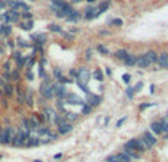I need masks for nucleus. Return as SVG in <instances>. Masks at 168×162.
<instances>
[{"instance_id":"nucleus-62","label":"nucleus","mask_w":168,"mask_h":162,"mask_svg":"<svg viewBox=\"0 0 168 162\" xmlns=\"http://www.w3.org/2000/svg\"><path fill=\"white\" fill-rule=\"evenodd\" d=\"M87 2H90V3H92V2H95V0H87Z\"/></svg>"},{"instance_id":"nucleus-4","label":"nucleus","mask_w":168,"mask_h":162,"mask_svg":"<svg viewBox=\"0 0 168 162\" xmlns=\"http://www.w3.org/2000/svg\"><path fill=\"white\" fill-rule=\"evenodd\" d=\"M53 89H55V94L59 97V99H63L68 96V92H67V87L63 84H53Z\"/></svg>"},{"instance_id":"nucleus-17","label":"nucleus","mask_w":168,"mask_h":162,"mask_svg":"<svg viewBox=\"0 0 168 162\" xmlns=\"http://www.w3.org/2000/svg\"><path fill=\"white\" fill-rule=\"evenodd\" d=\"M44 117H46V119L49 121V122H55V118H56V114L52 109H49V108H46L44 109Z\"/></svg>"},{"instance_id":"nucleus-64","label":"nucleus","mask_w":168,"mask_h":162,"mask_svg":"<svg viewBox=\"0 0 168 162\" xmlns=\"http://www.w3.org/2000/svg\"><path fill=\"white\" fill-rule=\"evenodd\" d=\"M0 35H2V33H0Z\"/></svg>"},{"instance_id":"nucleus-40","label":"nucleus","mask_w":168,"mask_h":162,"mask_svg":"<svg viewBox=\"0 0 168 162\" xmlns=\"http://www.w3.org/2000/svg\"><path fill=\"white\" fill-rule=\"evenodd\" d=\"M53 74H55V78H56V80H59V78L62 77V72H61L59 68H55V69H53Z\"/></svg>"},{"instance_id":"nucleus-13","label":"nucleus","mask_w":168,"mask_h":162,"mask_svg":"<svg viewBox=\"0 0 168 162\" xmlns=\"http://www.w3.org/2000/svg\"><path fill=\"white\" fill-rule=\"evenodd\" d=\"M158 64L161 68H168V53L164 52L158 56Z\"/></svg>"},{"instance_id":"nucleus-20","label":"nucleus","mask_w":168,"mask_h":162,"mask_svg":"<svg viewBox=\"0 0 168 162\" xmlns=\"http://www.w3.org/2000/svg\"><path fill=\"white\" fill-rule=\"evenodd\" d=\"M111 5V2L109 0H105V2H102L100 5H99V7H97V16L100 15V14H103V12H105L106 9H108V6Z\"/></svg>"},{"instance_id":"nucleus-26","label":"nucleus","mask_w":168,"mask_h":162,"mask_svg":"<svg viewBox=\"0 0 168 162\" xmlns=\"http://www.w3.org/2000/svg\"><path fill=\"white\" fill-rule=\"evenodd\" d=\"M3 90H5V96H7V97H12V96H14V92H15L14 87H12L10 84H6Z\"/></svg>"},{"instance_id":"nucleus-6","label":"nucleus","mask_w":168,"mask_h":162,"mask_svg":"<svg viewBox=\"0 0 168 162\" xmlns=\"http://www.w3.org/2000/svg\"><path fill=\"white\" fill-rule=\"evenodd\" d=\"M96 16H97V9L95 6H87L84 10V18L87 21H90V19H95Z\"/></svg>"},{"instance_id":"nucleus-2","label":"nucleus","mask_w":168,"mask_h":162,"mask_svg":"<svg viewBox=\"0 0 168 162\" xmlns=\"http://www.w3.org/2000/svg\"><path fill=\"white\" fill-rule=\"evenodd\" d=\"M40 93L43 97L46 99H52L55 96V89H53V84L50 83V80H44L40 85Z\"/></svg>"},{"instance_id":"nucleus-16","label":"nucleus","mask_w":168,"mask_h":162,"mask_svg":"<svg viewBox=\"0 0 168 162\" xmlns=\"http://www.w3.org/2000/svg\"><path fill=\"white\" fill-rule=\"evenodd\" d=\"M6 133H7V144H12V142H14L15 136H16V130L14 127H7Z\"/></svg>"},{"instance_id":"nucleus-39","label":"nucleus","mask_w":168,"mask_h":162,"mask_svg":"<svg viewBox=\"0 0 168 162\" xmlns=\"http://www.w3.org/2000/svg\"><path fill=\"white\" fill-rule=\"evenodd\" d=\"M3 69H5V72H6V74H10V72H12V68H10V62H9V60H7V62H5Z\"/></svg>"},{"instance_id":"nucleus-60","label":"nucleus","mask_w":168,"mask_h":162,"mask_svg":"<svg viewBox=\"0 0 168 162\" xmlns=\"http://www.w3.org/2000/svg\"><path fill=\"white\" fill-rule=\"evenodd\" d=\"M0 96H5V90L3 89H0Z\"/></svg>"},{"instance_id":"nucleus-34","label":"nucleus","mask_w":168,"mask_h":162,"mask_svg":"<svg viewBox=\"0 0 168 162\" xmlns=\"http://www.w3.org/2000/svg\"><path fill=\"white\" fill-rule=\"evenodd\" d=\"M106 162H122V161L120 159L118 155H111V156L106 158Z\"/></svg>"},{"instance_id":"nucleus-52","label":"nucleus","mask_w":168,"mask_h":162,"mask_svg":"<svg viewBox=\"0 0 168 162\" xmlns=\"http://www.w3.org/2000/svg\"><path fill=\"white\" fill-rule=\"evenodd\" d=\"M124 122H125V118H122V119H120V121L117 122V127H121V125H122V124H124Z\"/></svg>"},{"instance_id":"nucleus-43","label":"nucleus","mask_w":168,"mask_h":162,"mask_svg":"<svg viewBox=\"0 0 168 162\" xmlns=\"http://www.w3.org/2000/svg\"><path fill=\"white\" fill-rule=\"evenodd\" d=\"M18 44H19L21 47H30V46H31V44H28L27 41H24L22 39H18Z\"/></svg>"},{"instance_id":"nucleus-3","label":"nucleus","mask_w":168,"mask_h":162,"mask_svg":"<svg viewBox=\"0 0 168 162\" xmlns=\"http://www.w3.org/2000/svg\"><path fill=\"white\" fill-rule=\"evenodd\" d=\"M77 72H78V74H77V78H75V80H78V81L87 84L88 80H90V72H88V69H86V68H80Z\"/></svg>"},{"instance_id":"nucleus-1","label":"nucleus","mask_w":168,"mask_h":162,"mask_svg":"<svg viewBox=\"0 0 168 162\" xmlns=\"http://www.w3.org/2000/svg\"><path fill=\"white\" fill-rule=\"evenodd\" d=\"M125 149H131L134 152H145L149 149V146L146 144V142L143 139H133V140H128L125 143Z\"/></svg>"},{"instance_id":"nucleus-49","label":"nucleus","mask_w":168,"mask_h":162,"mask_svg":"<svg viewBox=\"0 0 168 162\" xmlns=\"http://www.w3.org/2000/svg\"><path fill=\"white\" fill-rule=\"evenodd\" d=\"M155 103H146V105H140V109L143 110V109H146V108H150V106H153Z\"/></svg>"},{"instance_id":"nucleus-56","label":"nucleus","mask_w":168,"mask_h":162,"mask_svg":"<svg viewBox=\"0 0 168 162\" xmlns=\"http://www.w3.org/2000/svg\"><path fill=\"white\" fill-rule=\"evenodd\" d=\"M3 53H5V47L0 46V55H3Z\"/></svg>"},{"instance_id":"nucleus-12","label":"nucleus","mask_w":168,"mask_h":162,"mask_svg":"<svg viewBox=\"0 0 168 162\" xmlns=\"http://www.w3.org/2000/svg\"><path fill=\"white\" fill-rule=\"evenodd\" d=\"M150 64L148 62V59H146V56L145 55H140V56H137V62H136V66H139V68H141V69H145V68H148Z\"/></svg>"},{"instance_id":"nucleus-44","label":"nucleus","mask_w":168,"mask_h":162,"mask_svg":"<svg viewBox=\"0 0 168 162\" xmlns=\"http://www.w3.org/2000/svg\"><path fill=\"white\" fill-rule=\"evenodd\" d=\"M130 80H131V75H130V74H124V75H122V81L124 83H130Z\"/></svg>"},{"instance_id":"nucleus-14","label":"nucleus","mask_w":168,"mask_h":162,"mask_svg":"<svg viewBox=\"0 0 168 162\" xmlns=\"http://www.w3.org/2000/svg\"><path fill=\"white\" fill-rule=\"evenodd\" d=\"M136 62H137V56H134L131 53H128V56L124 59L125 66H136Z\"/></svg>"},{"instance_id":"nucleus-48","label":"nucleus","mask_w":168,"mask_h":162,"mask_svg":"<svg viewBox=\"0 0 168 162\" xmlns=\"http://www.w3.org/2000/svg\"><path fill=\"white\" fill-rule=\"evenodd\" d=\"M7 83L3 80V77H0V89H5V85H6Z\"/></svg>"},{"instance_id":"nucleus-50","label":"nucleus","mask_w":168,"mask_h":162,"mask_svg":"<svg viewBox=\"0 0 168 162\" xmlns=\"http://www.w3.org/2000/svg\"><path fill=\"white\" fill-rule=\"evenodd\" d=\"M62 34H63V37H65V39H68V40H72V39H74L72 34H67V33H62Z\"/></svg>"},{"instance_id":"nucleus-59","label":"nucleus","mask_w":168,"mask_h":162,"mask_svg":"<svg viewBox=\"0 0 168 162\" xmlns=\"http://www.w3.org/2000/svg\"><path fill=\"white\" fill-rule=\"evenodd\" d=\"M2 103H3V106H5V108L7 106V103H6V100H5V99H2Z\"/></svg>"},{"instance_id":"nucleus-41","label":"nucleus","mask_w":168,"mask_h":162,"mask_svg":"<svg viewBox=\"0 0 168 162\" xmlns=\"http://www.w3.org/2000/svg\"><path fill=\"white\" fill-rule=\"evenodd\" d=\"M21 58H22V56H21V53H19V52H14V53H12V59H14L15 62H18Z\"/></svg>"},{"instance_id":"nucleus-19","label":"nucleus","mask_w":168,"mask_h":162,"mask_svg":"<svg viewBox=\"0 0 168 162\" xmlns=\"http://www.w3.org/2000/svg\"><path fill=\"white\" fill-rule=\"evenodd\" d=\"M122 152H124L128 158H130V159H139V158H140V153H139V152L131 150V149H124Z\"/></svg>"},{"instance_id":"nucleus-47","label":"nucleus","mask_w":168,"mask_h":162,"mask_svg":"<svg viewBox=\"0 0 168 162\" xmlns=\"http://www.w3.org/2000/svg\"><path fill=\"white\" fill-rule=\"evenodd\" d=\"M141 87H143V83H141V81H139V83L134 85V90H136V92H140V89H141Z\"/></svg>"},{"instance_id":"nucleus-61","label":"nucleus","mask_w":168,"mask_h":162,"mask_svg":"<svg viewBox=\"0 0 168 162\" xmlns=\"http://www.w3.org/2000/svg\"><path fill=\"white\" fill-rule=\"evenodd\" d=\"M72 2H74V3H78V2H80V0H72Z\"/></svg>"},{"instance_id":"nucleus-33","label":"nucleus","mask_w":168,"mask_h":162,"mask_svg":"<svg viewBox=\"0 0 168 162\" xmlns=\"http://www.w3.org/2000/svg\"><path fill=\"white\" fill-rule=\"evenodd\" d=\"M109 25L121 27V25H122V19H120V18H114V21H109Z\"/></svg>"},{"instance_id":"nucleus-46","label":"nucleus","mask_w":168,"mask_h":162,"mask_svg":"<svg viewBox=\"0 0 168 162\" xmlns=\"http://www.w3.org/2000/svg\"><path fill=\"white\" fill-rule=\"evenodd\" d=\"M24 18H25V21H30L31 18H33V15L30 14V12H24V15H22Z\"/></svg>"},{"instance_id":"nucleus-27","label":"nucleus","mask_w":168,"mask_h":162,"mask_svg":"<svg viewBox=\"0 0 168 162\" xmlns=\"http://www.w3.org/2000/svg\"><path fill=\"white\" fill-rule=\"evenodd\" d=\"M33 25H34V22H33V19H30V21H27V22H22V24H21V28L30 31V30H33Z\"/></svg>"},{"instance_id":"nucleus-30","label":"nucleus","mask_w":168,"mask_h":162,"mask_svg":"<svg viewBox=\"0 0 168 162\" xmlns=\"http://www.w3.org/2000/svg\"><path fill=\"white\" fill-rule=\"evenodd\" d=\"M10 77H12V81H19V69H12L10 72Z\"/></svg>"},{"instance_id":"nucleus-35","label":"nucleus","mask_w":168,"mask_h":162,"mask_svg":"<svg viewBox=\"0 0 168 162\" xmlns=\"http://www.w3.org/2000/svg\"><path fill=\"white\" fill-rule=\"evenodd\" d=\"M134 93H136L134 87H128V89H127V97L128 99H133L134 97Z\"/></svg>"},{"instance_id":"nucleus-15","label":"nucleus","mask_w":168,"mask_h":162,"mask_svg":"<svg viewBox=\"0 0 168 162\" xmlns=\"http://www.w3.org/2000/svg\"><path fill=\"white\" fill-rule=\"evenodd\" d=\"M145 56H146V59H148V62L152 65V64H158V53H155V52H148V53H145Z\"/></svg>"},{"instance_id":"nucleus-55","label":"nucleus","mask_w":168,"mask_h":162,"mask_svg":"<svg viewBox=\"0 0 168 162\" xmlns=\"http://www.w3.org/2000/svg\"><path fill=\"white\" fill-rule=\"evenodd\" d=\"M61 158H62V153H56L55 155V159H61Z\"/></svg>"},{"instance_id":"nucleus-38","label":"nucleus","mask_w":168,"mask_h":162,"mask_svg":"<svg viewBox=\"0 0 168 162\" xmlns=\"http://www.w3.org/2000/svg\"><path fill=\"white\" fill-rule=\"evenodd\" d=\"M118 156H120V159H121L122 162H131V159L128 158V156H127L124 152H120V153H118Z\"/></svg>"},{"instance_id":"nucleus-24","label":"nucleus","mask_w":168,"mask_h":162,"mask_svg":"<svg viewBox=\"0 0 168 162\" xmlns=\"http://www.w3.org/2000/svg\"><path fill=\"white\" fill-rule=\"evenodd\" d=\"M150 130H152L153 134H161V133H162V131H161L159 122H152V124H150Z\"/></svg>"},{"instance_id":"nucleus-21","label":"nucleus","mask_w":168,"mask_h":162,"mask_svg":"<svg viewBox=\"0 0 168 162\" xmlns=\"http://www.w3.org/2000/svg\"><path fill=\"white\" fill-rule=\"evenodd\" d=\"M10 31H12V28H10V25H7V24L3 22L2 25H0V33H2V35H9Z\"/></svg>"},{"instance_id":"nucleus-63","label":"nucleus","mask_w":168,"mask_h":162,"mask_svg":"<svg viewBox=\"0 0 168 162\" xmlns=\"http://www.w3.org/2000/svg\"><path fill=\"white\" fill-rule=\"evenodd\" d=\"M34 162H41V161H40V159H37V161H34Z\"/></svg>"},{"instance_id":"nucleus-45","label":"nucleus","mask_w":168,"mask_h":162,"mask_svg":"<svg viewBox=\"0 0 168 162\" xmlns=\"http://www.w3.org/2000/svg\"><path fill=\"white\" fill-rule=\"evenodd\" d=\"M38 75H40L41 78H46V74H44V69H43V66H38Z\"/></svg>"},{"instance_id":"nucleus-31","label":"nucleus","mask_w":168,"mask_h":162,"mask_svg":"<svg viewBox=\"0 0 168 162\" xmlns=\"http://www.w3.org/2000/svg\"><path fill=\"white\" fill-rule=\"evenodd\" d=\"M49 30H50V31H53V33H61V34L63 33L62 28H61L59 25H56V24H50V25H49Z\"/></svg>"},{"instance_id":"nucleus-23","label":"nucleus","mask_w":168,"mask_h":162,"mask_svg":"<svg viewBox=\"0 0 168 162\" xmlns=\"http://www.w3.org/2000/svg\"><path fill=\"white\" fill-rule=\"evenodd\" d=\"M65 119L68 121V122H72V121H77V118H78V115L75 114V112H65Z\"/></svg>"},{"instance_id":"nucleus-7","label":"nucleus","mask_w":168,"mask_h":162,"mask_svg":"<svg viewBox=\"0 0 168 162\" xmlns=\"http://www.w3.org/2000/svg\"><path fill=\"white\" fill-rule=\"evenodd\" d=\"M102 100V97L100 96H96V94H92V93H88L87 97H86V103H88L90 106H97Z\"/></svg>"},{"instance_id":"nucleus-32","label":"nucleus","mask_w":168,"mask_h":162,"mask_svg":"<svg viewBox=\"0 0 168 162\" xmlns=\"http://www.w3.org/2000/svg\"><path fill=\"white\" fill-rule=\"evenodd\" d=\"M97 52H100L102 55H109V49L105 47L103 44H99V46H97Z\"/></svg>"},{"instance_id":"nucleus-57","label":"nucleus","mask_w":168,"mask_h":162,"mask_svg":"<svg viewBox=\"0 0 168 162\" xmlns=\"http://www.w3.org/2000/svg\"><path fill=\"white\" fill-rule=\"evenodd\" d=\"M106 34L109 35V31H102V33H100V35H106Z\"/></svg>"},{"instance_id":"nucleus-10","label":"nucleus","mask_w":168,"mask_h":162,"mask_svg":"<svg viewBox=\"0 0 168 162\" xmlns=\"http://www.w3.org/2000/svg\"><path fill=\"white\" fill-rule=\"evenodd\" d=\"M41 143V140L38 139V137H35V136H30L27 140L24 142V146L25 147H31V146H38Z\"/></svg>"},{"instance_id":"nucleus-42","label":"nucleus","mask_w":168,"mask_h":162,"mask_svg":"<svg viewBox=\"0 0 168 162\" xmlns=\"http://www.w3.org/2000/svg\"><path fill=\"white\" fill-rule=\"evenodd\" d=\"M58 81H59L61 84H68V83H72V80H69V78H65V77H61Z\"/></svg>"},{"instance_id":"nucleus-5","label":"nucleus","mask_w":168,"mask_h":162,"mask_svg":"<svg viewBox=\"0 0 168 162\" xmlns=\"http://www.w3.org/2000/svg\"><path fill=\"white\" fill-rule=\"evenodd\" d=\"M67 103H71V105H84L86 102L83 100L80 96H77L74 93H68V96H67Z\"/></svg>"},{"instance_id":"nucleus-54","label":"nucleus","mask_w":168,"mask_h":162,"mask_svg":"<svg viewBox=\"0 0 168 162\" xmlns=\"http://www.w3.org/2000/svg\"><path fill=\"white\" fill-rule=\"evenodd\" d=\"M87 59H90V58H92V50H87V56H86Z\"/></svg>"},{"instance_id":"nucleus-37","label":"nucleus","mask_w":168,"mask_h":162,"mask_svg":"<svg viewBox=\"0 0 168 162\" xmlns=\"http://www.w3.org/2000/svg\"><path fill=\"white\" fill-rule=\"evenodd\" d=\"M25 102H27L28 106L33 105V97H31V92H27V94H25Z\"/></svg>"},{"instance_id":"nucleus-22","label":"nucleus","mask_w":168,"mask_h":162,"mask_svg":"<svg viewBox=\"0 0 168 162\" xmlns=\"http://www.w3.org/2000/svg\"><path fill=\"white\" fill-rule=\"evenodd\" d=\"M127 56H128V52H127V50H124V49H120V50L115 52V58H118L120 60H124Z\"/></svg>"},{"instance_id":"nucleus-29","label":"nucleus","mask_w":168,"mask_h":162,"mask_svg":"<svg viewBox=\"0 0 168 162\" xmlns=\"http://www.w3.org/2000/svg\"><path fill=\"white\" fill-rule=\"evenodd\" d=\"M27 60H28V56H22L18 62H16V65H18V69L24 68V65H27Z\"/></svg>"},{"instance_id":"nucleus-53","label":"nucleus","mask_w":168,"mask_h":162,"mask_svg":"<svg viewBox=\"0 0 168 162\" xmlns=\"http://www.w3.org/2000/svg\"><path fill=\"white\" fill-rule=\"evenodd\" d=\"M7 46L14 49V47H15V43H14V41H7Z\"/></svg>"},{"instance_id":"nucleus-25","label":"nucleus","mask_w":168,"mask_h":162,"mask_svg":"<svg viewBox=\"0 0 168 162\" xmlns=\"http://www.w3.org/2000/svg\"><path fill=\"white\" fill-rule=\"evenodd\" d=\"M159 125H161V131L168 134V118H164L159 121Z\"/></svg>"},{"instance_id":"nucleus-9","label":"nucleus","mask_w":168,"mask_h":162,"mask_svg":"<svg viewBox=\"0 0 168 162\" xmlns=\"http://www.w3.org/2000/svg\"><path fill=\"white\" fill-rule=\"evenodd\" d=\"M71 130H72V124L68 122V121H65V122H62L61 125H58V131H59V134H68Z\"/></svg>"},{"instance_id":"nucleus-8","label":"nucleus","mask_w":168,"mask_h":162,"mask_svg":"<svg viewBox=\"0 0 168 162\" xmlns=\"http://www.w3.org/2000/svg\"><path fill=\"white\" fill-rule=\"evenodd\" d=\"M143 140L146 142V144H148L149 147H152V146L156 144V139H155V136L150 134L149 131H145V133H143Z\"/></svg>"},{"instance_id":"nucleus-58","label":"nucleus","mask_w":168,"mask_h":162,"mask_svg":"<svg viewBox=\"0 0 168 162\" xmlns=\"http://www.w3.org/2000/svg\"><path fill=\"white\" fill-rule=\"evenodd\" d=\"M150 93H155V85H153V84L150 85Z\"/></svg>"},{"instance_id":"nucleus-51","label":"nucleus","mask_w":168,"mask_h":162,"mask_svg":"<svg viewBox=\"0 0 168 162\" xmlns=\"http://www.w3.org/2000/svg\"><path fill=\"white\" fill-rule=\"evenodd\" d=\"M27 77H28V80H33L34 78V75H33V72L28 69V72H27Z\"/></svg>"},{"instance_id":"nucleus-28","label":"nucleus","mask_w":168,"mask_h":162,"mask_svg":"<svg viewBox=\"0 0 168 162\" xmlns=\"http://www.w3.org/2000/svg\"><path fill=\"white\" fill-rule=\"evenodd\" d=\"M92 109H93V106H90L88 103H84V105L81 106V114H84V115H88L90 112H92Z\"/></svg>"},{"instance_id":"nucleus-11","label":"nucleus","mask_w":168,"mask_h":162,"mask_svg":"<svg viewBox=\"0 0 168 162\" xmlns=\"http://www.w3.org/2000/svg\"><path fill=\"white\" fill-rule=\"evenodd\" d=\"M31 39L35 41V44L43 46L47 40V37H46V34H31Z\"/></svg>"},{"instance_id":"nucleus-36","label":"nucleus","mask_w":168,"mask_h":162,"mask_svg":"<svg viewBox=\"0 0 168 162\" xmlns=\"http://www.w3.org/2000/svg\"><path fill=\"white\" fill-rule=\"evenodd\" d=\"M93 75H95V78H96L97 81H103V75H102V71H100V69H96Z\"/></svg>"},{"instance_id":"nucleus-18","label":"nucleus","mask_w":168,"mask_h":162,"mask_svg":"<svg viewBox=\"0 0 168 162\" xmlns=\"http://www.w3.org/2000/svg\"><path fill=\"white\" fill-rule=\"evenodd\" d=\"M80 19V12H77V10H72L71 14L67 16V21L68 22H77Z\"/></svg>"}]
</instances>
